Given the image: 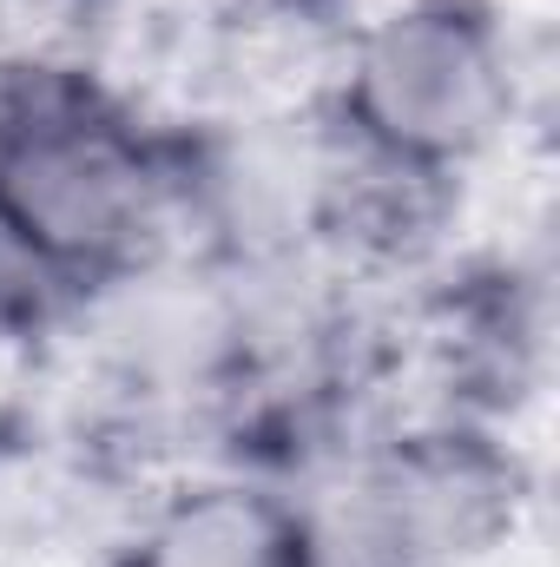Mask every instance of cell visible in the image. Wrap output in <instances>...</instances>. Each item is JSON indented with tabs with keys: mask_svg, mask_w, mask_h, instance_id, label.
<instances>
[{
	"mask_svg": "<svg viewBox=\"0 0 560 567\" xmlns=\"http://www.w3.org/2000/svg\"><path fill=\"white\" fill-rule=\"evenodd\" d=\"M185 140L73 47H0V231L73 290L178 251Z\"/></svg>",
	"mask_w": 560,
	"mask_h": 567,
	"instance_id": "obj_1",
	"label": "cell"
},
{
	"mask_svg": "<svg viewBox=\"0 0 560 567\" xmlns=\"http://www.w3.org/2000/svg\"><path fill=\"white\" fill-rule=\"evenodd\" d=\"M323 106L370 152L462 185L515 140L528 60L495 0H390L343 27Z\"/></svg>",
	"mask_w": 560,
	"mask_h": 567,
	"instance_id": "obj_2",
	"label": "cell"
},
{
	"mask_svg": "<svg viewBox=\"0 0 560 567\" xmlns=\"http://www.w3.org/2000/svg\"><path fill=\"white\" fill-rule=\"evenodd\" d=\"M541 475L515 429L409 416L350 455V548L336 567H488L521 548Z\"/></svg>",
	"mask_w": 560,
	"mask_h": 567,
	"instance_id": "obj_3",
	"label": "cell"
},
{
	"mask_svg": "<svg viewBox=\"0 0 560 567\" xmlns=\"http://www.w3.org/2000/svg\"><path fill=\"white\" fill-rule=\"evenodd\" d=\"M113 567H336L323 508L258 468H205L152 495Z\"/></svg>",
	"mask_w": 560,
	"mask_h": 567,
	"instance_id": "obj_4",
	"label": "cell"
}]
</instances>
